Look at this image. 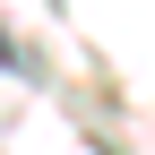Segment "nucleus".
I'll return each instance as SVG.
<instances>
[{
	"label": "nucleus",
	"mask_w": 155,
	"mask_h": 155,
	"mask_svg": "<svg viewBox=\"0 0 155 155\" xmlns=\"http://www.w3.org/2000/svg\"><path fill=\"white\" fill-rule=\"evenodd\" d=\"M0 61H9V69H17V43H9V35H0Z\"/></svg>",
	"instance_id": "1"
}]
</instances>
